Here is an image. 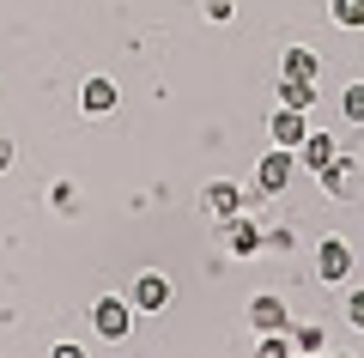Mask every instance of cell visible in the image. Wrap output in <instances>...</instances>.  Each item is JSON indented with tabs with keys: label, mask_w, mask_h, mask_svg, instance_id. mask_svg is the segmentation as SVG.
<instances>
[{
	"label": "cell",
	"mask_w": 364,
	"mask_h": 358,
	"mask_svg": "<svg viewBox=\"0 0 364 358\" xmlns=\"http://www.w3.org/2000/svg\"><path fill=\"white\" fill-rule=\"evenodd\" d=\"M291 177H298V152H291V146H273V152H261V158H255V182H249V201H261V194H279Z\"/></svg>",
	"instance_id": "1"
},
{
	"label": "cell",
	"mask_w": 364,
	"mask_h": 358,
	"mask_svg": "<svg viewBox=\"0 0 364 358\" xmlns=\"http://www.w3.org/2000/svg\"><path fill=\"white\" fill-rule=\"evenodd\" d=\"M316 280L322 285H346L352 280V243L346 237H322V249H316Z\"/></svg>",
	"instance_id": "2"
},
{
	"label": "cell",
	"mask_w": 364,
	"mask_h": 358,
	"mask_svg": "<svg viewBox=\"0 0 364 358\" xmlns=\"http://www.w3.org/2000/svg\"><path fill=\"white\" fill-rule=\"evenodd\" d=\"M91 328L104 334V340H128L134 304H128V298H97V304H91Z\"/></svg>",
	"instance_id": "3"
},
{
	"label": "cell",
	"mask_w": 364,
	"mask_h": 358,
	"mask_svg": "<svg viewBox=\"0 0 364 358\" xmlns=\"http://www.w3.org/2000/svg\"><path fill=\"white\" fill-rule=\"evenodd\" d=\"M200 206H207V213H213V219L225 225V219H237V213L249 206V189H237V182H207V194H200Z\"/></svg>",
	"instance_id": "4"
},
{
	"label": "cell",
	"mask_w": 364,
	"mask_h": 358,
	"mask_svg": "<svg viewBox=\"0 0 364 358\" xmlns=\"http://www.w3.org/2000/svg\"><path fill=\"white\" fill-rule=\"evenodd\" d=\"M340 152H346V146H340V140H334V134H304V146H298V164H304V170H310V177H322V170H328V164H334V158H340Z\"/></svg>",
	"instance_id": "5"
},
{
	"label": "cell",
	"mask_w": 364,
	"mask_h": 358,
	"mask_svg": "<svg viewBox=\"0 0 364 358\" xmlns=\"http://www.w3.org/2000/svg\"><path fill=\"white\" fill-rule=\"evenodd\" d=\"M128 304H134V310H164V304H170V273H158V268H146L140 280H134V292H128Z\"/></svg>",
	"instance_id": "6"
},
{
	"label": "cell",
	"mask_w": 364,
	"mask_h": 358,
	"mask_svg": "<svg viewBox=\"0 0 364 358\" xmlns=\"http://www.w3.org/2000/svg\"><path fill=\"white\" fill-rule=\"evenodd\" d=\"M322 189L334 194V201H352V194H358V158H352V152H340L334 164L322 170Z\"/></svg>",
	"instance_id": "7"
},
{
	"label": "cell",
	"mask_w": 364,
	"mask_h": 358,
	"mask_svg": "<svg viewBox=\"0 0 364 358\" xmlns=\"http://www.w3.org/2000/svg\"><path fill=\"white\" fill-rule=\"evenodd\" d=\"M267 134H273V146H291V152H298L304 146V110H291V103H279V110H273V122H267Z\"/></svg>",
	"instance_id": "8"
},
{
	"label": "cell",
	"mask_w": 364,
	"mask_h": 358,
	"mask_svg": "<svg viewBox=\"0 0 364 358\" xmlns=\"http://www.w3.org/2000/svg\"><path fill=\"white\" fill-rule=\"evenodd\" d=\"M286 322H291V310L279 298H249V328L255 334H286Z\"/></svg>",
	"instance_id": "9"
},
{
	"label": "cell",
	"mask_w": 364,
	"mask_h": 358,
	"mask_svg": "<svg viewBox=\"0 0 364 358\" xmlns=\"http://www.w3.org/2000/svg\"><path fill=\"white\" fill-rule=\"evenodd\" d=\"M116 98H122V91H116V79H109V73L85 79V91H79V103H85V115H109V110H116Z\"/></svg>",
	"instance_id": "10"
},
{
	"label": "cell",
	"mask_w": 364,
	"mask_h": 358,
	"mask_svg": "<svg viewBox=\"0 0 364 358\" xmlns=\"http://www.w3.org/2000/svg\"><path fill=\"white\" fill-rule=\"evenodd\" d=\"M225 243H231V256H255V249H261V231L237 213V219H225Z\"/></svg>",
	"instance_id": "11"
},
{
	"label": "cell",
	"mask_w": 364,
	"mask_h": 358,
	"mask_svg": "<svg viewBox=\"0 0 364 358\" xmlns=\"http://www.w3.org/2000/svg\"><path fill=\"white\" fill-rule=\"evenodd\" d=\"M286 334H291V346H298V358L322 352V328H316V322H286Z\"/></svg>",
	"instance_id": "12"
},
{
	"label": "cell",
	"mask_w": 364,
	"mask_h": 358,
	"mask_svg": "<svg viewBox=\"0 0 364 358\" xmlns=\"http://www.w3.org/2000/svg\"><path fill=\"white\" fill-rule=\"evenodd\" d=\"M279 103H291V110H310V103H316V79H279Z\"/></svg>",
	"instance_id": "13"
},
{
	"label": "cell",
	"mask_w": 364,
	"mask_h": 358,
	"mask_svg": "<svg viewBox=\"0 0 364 358\" xmlns=\"http://www.w3.org/2000/svg\"><path fill=\"white\" fill-rule=\"evenodd\" d=\"M328 13L340 31H364V0H328Z\"/></svg>",
	"instance_id": "14"
},
{
	"label": "cell",
	"mask_w": 364,
	"mask_h": 358,
	"mask_svg": "<svg viewBox=\"0 0 364 358\" xmlns=\"http://www.w3.org/2000/svg\"><path fill=\"white\" fill-rule=\"evenodd\" d=\"M340 115H346L352 128H364V85H346V91H340Z\"/></svg>",
	"instance_id": "15"
},
{
	"label": "cell",
	"mask_w": 364,
	"mask_h": 358,
	"mask_svg": "<svg viewBox=\"0 0 364 358\" xmlns=\"http://www.w3.org/2000/svg\"><path fill=\"white\" fill-rule=\"evenodd\" d=\"M286 79H316V55L310 49H286Z\"/></svg>",
	"instance_id": "16"
},
{
	"label": "cell",
	"mask_w": 364,
	"mask_h": 358,
	"mask_svg": "<svg viewBox=\"0 0 364 358\" xmlns=\"http://www.w3.org/2000/svg\"><path fill=\"white\" fill-rule=\"evenodd\" d=\"M261 358H298L291 334H261Z\"/></svg>",
	"instance_id": "17"
},
{
	"label": "cell",
	"mask_w": 364,
	"mask_h": 358,
	"mask_svg": "<svg viewBox=\"0 0 364 358\" xmlns=\"http://www.w3.org/2000/svg\"><path fill=\"white\" fill-rule=\"evenodd\" d=\"M49 201H55V213H79V194H73V182H55V194H49Z\"/></svg>",
	"instance_id": "18"
},
{
	"label": "cell",
	"mask_w": 364,
	"mask_h": 358,
	"mask_svg": "<svg viewBox=\"0 0 364 358\" xmlns=\"http://www.w3.org/2000/svg\"><path fill=\"white\" fill-rule=\"evenodd\" d=\"M346 322H352V328H364V285H352V298H346Z\"/></svg>",
	"instance_id": "19"
},
{
	"label": "cell",
	"mask_w": 364,
	"mask_h": 358,
	"mask_svg": "<svg viewBox=\"0 0 364 358\" xmlns=\"http://www.w3.org/2000/svg\"><path fill=\"white\" fill-rule=\"evenodd\" d=\"M231 13H237L231 0H207V19H213V25H225V19H231Z\"/></svg>",
	"instance_id": "20"
},
{
	"label": "cell",
	"mask_w": 364,
	"mask_h": 358,
	"mask_svg": "<svg viewBox=\"0 0 364 358\" xmlns=\"http://www.w3.org/2000/svg\"><path fill=\"white\" fill-rule=\"evenodd\" d=\"M49 358H85V346H73V340H61V346H55Z\"/></svg>",
	"instance_id": "21"
},
{
	"label": "cell",
	"mask_w": 364,
	"mask_h": 358,
	"mask_svg": "<svg viewBox=\"0 0 364 358\" xmlns=\"http://www.w3.org/2000/svg\"><path fill=\"white\" fill-rule=\"evenodd\" d=\"M6 164H13V140H0V170H6Z\"/></svg>",
	"instance_id": "22"
}]
</instances>
